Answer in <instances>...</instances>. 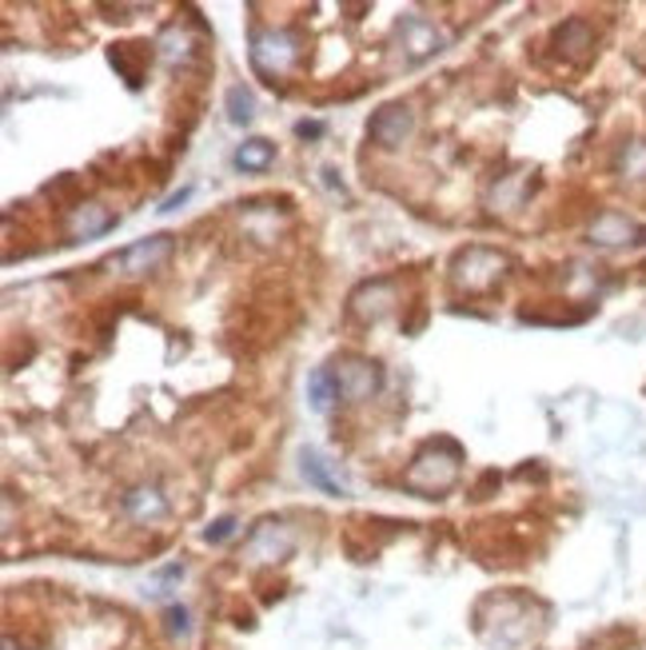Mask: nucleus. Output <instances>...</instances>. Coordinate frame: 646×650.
<instances>
[{
	"mask_svg": "<svg viewBox=\"0 0 646 650\" xmlns=\"http://www.w3.org/2000/svg\"><path fill=\"white\" fill-rule=\"evenodd\" d=\"M331 395H339V388H336V371H328V368L311 371V380H308V400H311V407L324 411V407L331 403Z\"/></svg>",
	"mask_w": 646,
	"mask_h": 650,
	"instance_id": "11",
	"label": "nucleus"
},
{
	"mask_svg": "<svg viewBox=\"0 0 646 650\" xmlns=\"http://www.w3.org/2000/svg\"><path fill=\"white\" fill-rule=\"evenodd\" d=\"M558 49L567 52V56H575V61H583L595 49V29L587 21H567L558 29Z\"/></svg>",
	"mask_w": 646,
	"mask_h": 650,
	"instance_id": "8",
	"label": "nucleus"
},
{
	"mask_svg": "<svg viewBox=\"0 0 646 650\" xmlns=\"http://www.w3.org/2000/svg\"><path fill=\"white\" fill-rule=\"evenodd\" d=\"M291 547H296V539H291V530L284 527V523H264L248 543L252 559H259V563L284 559V555H291Z\"/></svg>",
	"mask_w": 646,
	"mask_h": 650,
	"instance_id": "5",
	"label": "nucleus"
},
{
	"mask_svg": "<svg viewBox=\"0 0 646 650\" xmlns=\"http://www.w3.org/2000/svg\"><path fill=\"white\" fill-rule=\"evenodd\" d=\"M232 530H236V519H216L208 527V543H224L232 535Z\"/></svg>",
	"mask_w": 646,
	"mask_h": 650,
	"instance_id": "14",
	"label": "nucleus"
},
{
	"mask_svg": "<svg viewBox=\"0 0 646 650\" xmlns=\"http://www.w3.org/2000/svg\"><path fill=\"white\" fill-rule=\"evenodd\" d=\"M296 56H299V49L291 32H264V37L252 41V64H256V72H264V76H284V72L296 64Z\"/></svg>",
	"mask_w": 646,
	"mask_h": 650,
	"instance_id": "1",
	"label": "nucleus"
},
{
	"mask_svg": "<svg viewBox=\"0 0 646 650\" xmlns=\"http://www.w3.org/2000/svg\"><path fill=\"white\" fill-rule=\"evenodd\" d=\"M124 510H129L132 519L152 523V519H164V515H168V503H164V495H160L156 487H140V491H129V495H124Z\"/></svg>",
	"mask_w": 646,
	"mask_h": 650,
	"instance_id": "7",
	"label": "nucleus"
},
{
	"mask_svg": "<svg viewBox=\"0 0 646 650\" xmlns=\"http://www.w3.org/2000/svg\"><path fill=\"white\" fill-rule=\"evenodd\" d=\"M299 136H319V124H299Z\"/></svg>",
	"mask_w": 646,
	"mask_h": 650,
	"instance_id": "17",
	"label": "nucleus"
},
{
	"mask_svg": "<svg viewBox=\"0 0 646 650\" xmlns=\"http://www.w3.org/2000/svg\"><path fill=\"white\" fill-rule=\"evenodd\" d=\"M172 256V236H152V240H140L132 244L124 256H120V268L129 271V276H140V271H152Z\"/></svg>",
	"mask_w": 646,
	"mask_h": 650,
	"instance_id": "4",
	"label": "nucleus"
},
{
	"mask_svg": "<svg viewBox=\"0 0 646 650\" xmlns=\"http://www.w3.org/2000/svg\"><path fill=\"white\" fill-rule=\"evenodd\" d=\"M399 37H403V49H408L411 61H423V56H431V52L443 49V32H435V24H428L423 17L403 21Z\"/></svg>",
	"mask_w": 646,
	"mask_h": 650,
	"instance_id": "6",
	"label": "nucleus"
},
{
	"mask_svg": "<svg viewBox=\"0 0 646 650\" xmlns=\"http://www.w3.org/2000/svg\"><path fill=\"white\" fill-rule=\"evenodd\" d=\"M595 240L598 244H630V240H635V224H630L627 216H615V211H607V216L595 224Z\"/></svg>",
	"mask_w": 646,
	"mask_h": 650,
	"instance_id": "9",
	"label": "nucleus"
},
{
	"mask_svg": "<svg viewBox=\"0 0 646 650\" xmlns=\"http://www.w3.org/2000/svg\"><path fill=\"white\" fill-rule=\"evenodd\" d=\"M188 196H192V188H180V192H176V196H168V200H164V208H160V211H176V208H180V204L188 200Z\"/></svg>",
	"mask_w": 646,
	"mask_h": 650,
	"instance_id": "16",
	"label": "nucleus"
},
{
	"mask_svg": "<svg viewBox=\"0 0 646 650\" xmlns=\"http://www.w3.org/2000/svg\"><path fill=\"white\" fill-rule=\"evenodd\" d=\"M304 475H308V479L316 483L319 491H328V495H343V487H339L336 479H328V471H324V460H319L316 451H308V455H304Z\"/></svg>",
	"mask_w": 646,
	"mask_h": 650,
	"instance_id": "12",
	"label": "nucleus"
},
{
	"mask_svg": "<svg viewBox=\"0 0 646 650\" xmlns=\"http://www.w3.org/2000/svg\"><path fill=\"white\" fill-rule=\"evenodd\" d=\"M271 156H276V148H271L268 141H248V144H239L236 152V168L244 172H264L271 164Z\"/></svg>",
	"mask_w": 646,
	"mask_h": 650,
	"instance_id": "10",
	"label": "nucleus"
},
{
	"mask_svg": "<svg viewBox=\"0 0 646 650\" xmlns=\"http://www.w3.org/2000/svg\"><path fill=\"white\" fill-rule=\"evenodd\" d=\"M252 109H256V101H252L248 89H228V121L232 124H248L252 121Z\"/></svg>",
	"mask_w": 646,
	"mask_h": 650,
	"instance_id": "13",
	"label": "nucleus"
},
{
	"mask_svg": "<svg viewBox=\"0 0 646 650\" xmlns=\"http://www.w3.org/2000/svg\"><path fill=\"white\" fill-rule=\"evenodd\" d=\"M168 622H172V630H176V634H188V615H184V610L172 607L168 610Z\"/></svg>",
	"mask_w": 646,
	"mask_h": 650,
	"instance_id": "15",
	"label": "nucleus"
},
{
	"mask_svg": "<svg viewBox=\"0 0 646 650\" xmlns=\"http://www.w3.org/2000/svg\"><path fill=\"white\" fill-rule=\"evenodd\" d=\"M411 128H416V116H411L403 104H388V109H379L376 121L368 124L371 141L383 144V148H399V144L411 136Z\"/></svg>",
	"mask_w": 646,
	"mask_h": 650,
	"instance_id": "2",
	"label": "nucleus"
},
{
	"mask_svg": "<svg viewBox=\"0 0 646 650\" xmlns=\"http://www.w3.org/2000/svg\"><path fill=\"white\" fill-rule=\"evenodd\" d=\"M379 383H383V375H379V368L368 360H348V363H339V371H336V388H339V395H348V400H368L371 391H379Z\"/></svg>",
	"mask_w": 646,
	"mask_h": 650,
	"instance_id": "3",
	"label": "nucleus"
}]
</instances>
